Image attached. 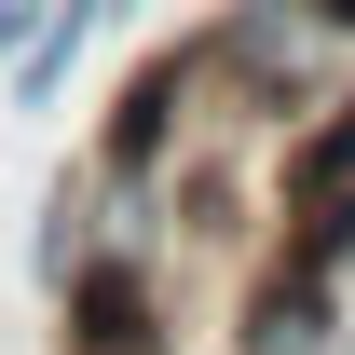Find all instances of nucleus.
Segmentation results:
<instances>
[{
	"label": "nucleus",
	"mask_w": 355,
	"mask_h": 355,
	"mask_svg": "<svg viewBox=\"0 0 355 355\" xmlns=\"http://www.w3.org/2000/svg\"><path fill=\"white\" fill-rule=\"evenodd\" d=\"M287 260H314V273L355 260V110H328L314 150L287 164Z\"/></svg>",
	"instance_id": "1"
},
{
	"label": "nucleus",
	"mask_w": 355,
	"mask_h": 355,
	"mask_svg": "<svg viewBox=\"0 0 355 355\" xmlns=\"http://www.w3.org/2000/svg\"><path fill=\"white\" fill-rule=\"evenodd\" d=\"M69 355H164V301L137 260H69Z\"/></svg>",
	"instance_id": "2"
},
{
	"label": "nucleus",
	"mask_w": 355,
	"mask_h": 355,
	"mask_svg": "<svg viewBox=\"0 0 355 355\" xmlns=\"http://www.w3.org/2000/svg\"><path fill=\"white\" fill-rule=\"evenodd\" d=\"M178 110H191V55H164V69H137V83H123V110H110V178H150V164H164Z\"/></svg>",
	"instance_id": "3"
},
{
	"label": "nucleus",
	"mask_w": 355,
	"mask_h": 355,
	"mask_svg": "<svg viewBox=\"0 0 355 355\" xmlns=\"http://www.w3.org/2000/svg\"><path fill=\"white\" fill-rule=\"evenodd\" d=\"M328 287H342V273L287 260V273L260 287V314H246V355H328Z\"/></svg>",
	"instance_id": "4"
},
{
	"label": "nucleus",
	"mask_w": 355,
	"mask_h": 355,
	"mask_svg": "<svg viewBox=\"0 0 355 355\" xmlns=\"http://www.w3.org/2000/svg\"><path fill=\"white\" fill-rule=\"evenodd\" d=\"M83 28H96V0H42V28H28V55H14V96H55V83H69Z\"/></svg>",
	"instance_id": "5"
},
{
	"label": "nucleus",
	"mask_w": 355,
	"mask_h": 355,
	"mask_svg": "<svg viewBox=\"0 0 355 355\" xmlns=\"http://www.w3.org/2000/svg\"><path fill=\"white\" fill-rule=\"evenodd\" d=\"M28 28H42V0H0V42H28Z\"/></svg>",
	"instance_id": "6"
},
{
	"label": "nucleus",
	"mask_w": 355,
	"mask_h": 355,
	"mask_svg": "<svg viewBox=\"0 0 355 355\" xmlns=\"http://www.w3.org/2000/svg\"><path fill=\"white\" fill-rule=\"evenodd\" d=\"M301 14H328V28H342V42H355V0H301Z\"/></svg>",
	"instance_id": "7"
}]
</instances>
